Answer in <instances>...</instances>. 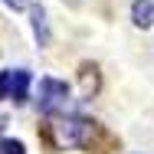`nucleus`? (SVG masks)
Returning <instances> with one entry per match:
<instances>
[{
    "label": "nucleus",
    "instance_id": "1",
    "mask_svg": "<svg viewBox=\"0 0 154 154\" xmlns=\"http://www.w3.org/2000/svg\"><path fill=\"white\" fill-rule=\"evenodd\" d=\"M66 95H69L66 82H59V79H43L39 82V112H53L56 105L66 102Z\"/></svg>",
    "mask_w": 154,
    "mask_h": 154
},
{
    "label": "nucleus",
    "instance_id": "6",
    "mask_svg": "<svg viewBox=\"0 0 154 154\" xmlns=\"http://www.w3.org/2000/svg\"><path fill=\"white\" fill-rule=\"evenodd\" d=\"M0 154H23V141H13V138L0 141Z\"/></svg>",
    "mask_w": 154,
    "mask_h": 154
},
{
    "label": "nucleus",
    "instance_id": "7",
    "mask_svg": "<svg viewBox=\"0 0 154 154\" xmlns=\"http://www.w3.org/2000/svg\"><path fill=\"white\" fill-rule=\"evenodd\" d=\"M13 89V72H0V98H10Z\"/></svg>",
    "mask_w": 154,
    "mask_h": 154
},
{
    "label": "nucleus",
    "instance_id": "2",
    "mask_svg": "<svg viewBox=\"0 0 154 154\" xmlns=\"http://www.w3.org/2000/svg\"><path fill=\"white\" fill-rule=\"evenodd\" d=\"M85 131H89V122H82V118L59 122V141H62V144H79Z\"/></svg>",
    "mask_w": 154,
    "mask_h": 154
},
{
    "label": "nucleus",
    "instance_id": "4",
    "mask_svg": "<svg viewBox=\"0 0 154 154\" xmlns=\"http://www.w3.org/2000/svg\"><path fill=\"white\" fill-rule=\"evenodd\" d=\"M26 92H30V72H26V69H13L10 98H13V102H26Z\"/></svg>",
    "mask_w": 154,
    "mask_h": 154
},
{
    "label": "nucleus",
    "instance_id": "9",
    "mask_svg": "<svg viewBox=\"0 0 154 154\" xmlns=\"http://www.w3.org/2000/svg\"><path fill=\"white\" fill-rule=\"evenodd\" d=\"M3 125H7V118H3V115H0V131H3Z\"/></svg>",
    "mask_w": 154,
    "mask_h": 154
},
{
    "label": "nucleus",
    "instance_id": "3",
    "mask_svg": "<svg viewBox=\"0 0 154 154\" xmlns=\"http://www.w3.org/2000/svg\"><path fill=\"white\" fill-rule=\"evenodd\" d=\"M131 20H134L138 26H151V23H154V0H134Z\"/></svg>",
    "mask_w": 154,
    "mask_h": 154
},
{
    "label": "nucleus",
    "instance_id": "5",
    "mask_svg": "<svg viewBox=\"0 0 154 154\" xmlns=\"http://www.w3.org/2000/svg\"><path fill=\"white\" fill-rule=\"evenodd\" d=\"M33 33H36L39 46H46L49 33H46V13H43V7H33Z\"/></svg>",
    "mask_w": 154,
    "mask_h": 154
},
{
    "label": "nucleus",
    "instance_id": "8",
    "mask_svg": "<svg viewBox=\"0 0 154 154\" xmlns=\"http://www.w3.org/2000/svg\"><path fill=\"white\" fill-rule=\"evenodd\" d=\"M3 3H7V7H13V10H23V7H26V0H3Z\"/></svg>",
    "mask_w": 154,
    "mask_h": 154
}]
</instances>
